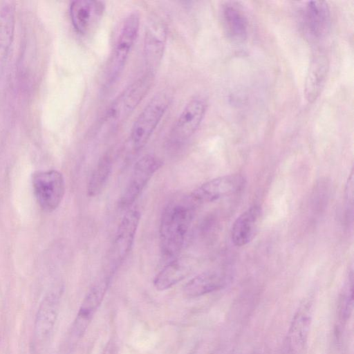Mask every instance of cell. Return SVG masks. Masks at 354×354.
<instances>
[{"instance_id": "19", "label": "cell", "mask_w": 354, "mask_h": 354, "mask_svg": "<svg viewBox=\"0 0 354 354\" xmlns=\"http://www.w3.org/2000/svg\"><path fill=\"white\" fill-rule=\"evenodd\" d=\"M58 297L50 293L41 302L35 319L34 336L37 343L45 341L51 333L58 313Z\"/></svg>"}, {"instance_id": "20", "label": "cell", "mask_w": 354, "mask_h": 354, "mask_svg": "<svg viewBox=\"0 0 354 354\" xmlns=\"http://www.w3.org/2000/svg\"><path fill=\"white\" fill-rule=\"evenodd\" d=\"M226 275L218 270H209L192 278L183 287V293L187 297H197L224 287Z\"/></svg>"}, {"instance_id": "9", "label": "cell", "mask_w": 354, "mask_h": 354, "mask_svg": "<svg viewBox=\"0 0 354 354\" xmlns=\"http://www.w3.org/2000/svg\"><path fill=\"white\" fill-rule=\"evenodd\" d=\"M244 185L243 176L225 175L204 183L194 189L189 197L196 204L213 202L237 193Z\"/></svg>"}, {"instance_id": "16", "label": "cell", "mask_w": 354, "mask_h": 354, "mask_svg": "<svg viewBox=\"0 0 354 354\" xmlns=\"http://www.w3.org/2000/svg\"><path fill=\"white\" fill-rule=\"evenodd\" d=\"M16 24V4L4 1L0 5V80L14 40Z\"/></svg>"}, {"instance_id": "6", "label": "cell", "mask_w": 354, "mask_h": 354, "mask_svg": "<svg viewBox=\"0 0 354 354\" xmlns=\"http://www.w3.org/2000/svg\"><path fill=\"white\" fill-rule=\"evenodd\" d=\"M140 220V214L135 209H129L122 218L110 252L109 272L113 274L129 254Z\"/></svg>"}, {"instance_id": "12", "label": "cell", "mask_w": 354, "mask_h": 354, "mask_svg": "<svg viewBox=\"0 0 354 354\" xmlns=\"http://www.w3.org/2000/svg\"><path fill=\"white\" fill-rule=\"evenodd\" d=\"M105 10L103 1L95 0H77L71 2L69 14L75 31L86 35L101 19Z\"/></svg>"}, {"instance_id": "10", "label": "cell", "mask_w": 354, "mask_h": 354, "mask_svg": "<svg viewBox=\"0 0 354 354\" xmlns=\"http://www.w3.org/2000/svg\"><path fill=\"white\" fill-rule=\"evenodd\" d=\"M207 108L206 100L197 96L190 100L180 112L170 134L171 140L180 143L189 139L198 129Z\"/></svg>"}, {"instance_id": "2", "label": "cell", "mask_w": 354, "mask_h": 354, "mask_svg": "<svg viewBox=\"0 0 354 354\" xmlns=\"http://www.w3.org/2000/svg\"><path fill=\"white\" fill-rule=\"evenodd\" d=\"M140 17L136 12L126 16L117 30L104 75V86L114 84L122 74L137 39Z\"/></svg>"}, {"instance_id": "7", "label": "cell", "mask_w": 354, "mask_h": 354, "mask_svg": "<svg viewBox=\"0 0 354 354\" xmlns=\"http://www.w3.org/2000/svg\"><path fill=\"white\" fill-rule=\"evenodd\" d=\"M162 165L161 160L153 155H145L140 158L136 162L120 197V206L122 208L131 206Z\"/></svg>"}, {"instance_id": "13", "label": "cell", "mask_w": 354, "mask_h": 354, "mask_svg": "<svg viewBox=\"0 0 354 354\" xmlns=\"http://www.w3.org/2000/svg\"><path fill=\"white\" fill-rule=\"evenodd\" d=\"M311 302L304 301L298 307L290 324L286 345L290 354H300L306 344L313 318Z\"/></svg>"}, {"instance_id": "1", "label": "cell", "mask_w": 354, "mask_h": 354, "mask_svg": "<svg viewBox=\"0 0 354 354\" xmlns=\"http://www.w3.org/2000/svg\"><path fill=\"white\" fill-rule=\"evenodd\" d=\"M195 205L189 197L174 200L165 208L159 229L160 250L165 259L169 261L176 259L182 250Z\"/></svg>"}, {"instance_id": "4", "label": "cell", "mask_w": 354, "mask_h": 354, "mask_svg": "<svg viewBox=\"0 0 354 354\" xmlns=\"http://www.w3.org/2000/svg\"><path fill=\"white\" fill-rule=\"evenodd\" d=\"M171 98L166 92L153 96L135 120L131 131V140L136 151L142 149L150 139L165 112Z\"/></svg>"}, {"instance_id": "25", "label": "cell", "mask_w": 354, "mask_h": 354, "mask_svg": "<svg viewBox=\"0 0 354 354\" xmlns=\"http://www.w3.org/2000/svg\"><path fill=\"white\" fill-rule=\"evenodd\" d=\"M118 350V347L117 342L115 339H111L106 344L102 354H117Z\"/></svg>"}, {"instance_id": "22", "label": "cell", "mask_w": 354, "mask_h": 354, "mask_svg": "<svg viewBox=\"0 0 354 354\" xmlns=\"http://www.w3.org/2000/svg\"><path fill=\"white\" fill-rule=\"evenodd\" d=\"M111 168L112 162L109 156H104L99 161L88 180L87 192L89 196H95L102 192L109 177Z\"/></svg>"}, {"instance_id": "21", "label": "cell", "mask_w": 354, "mask_h": 354, "mask_svg": "<svg viewBox=\"0 0 354 354\" xmlns=\"http://www.w3.org/2000/svg\"><path fill=\"white\" fill-rule=\"evenodd\" d=\"M189 272L185 259L176 258L170 261L155 277L153 286L159 291L171 288L182 281Z\"/></svg>"}, {"instance_id": "15", "label": "cell", "mask_w": 354, "mask_h": 354, "mask_svg": "<svg viewBox=\"0 0 354 354\" xmlns=\"http://www.w3.org/2000/svg\"><path fill=\"white\" fill-rule=\"evenodd\" d=\"M262 220V209L253 205L243 212L234 221L231 231V239L236 246L250 243L257 234Z\"/></svg>"}, {"instance_id": "3", "label": "cell", "mask_w": 354, "mask_h": 354, "mask_svg": "<svg viewBox=\"0 0 354 354\" xmlns=\"http://www.w3.org/2000/svg\"><path fill=\"white\" fill-rule=\"evenodd\" d=\"M154 77V73L146 71L127 86L109 106L106 122L113 128L125 122L150 90Z\"/></svg>"}, {"instance_id": "24", "label": "cell", "mask_w": 354, "mask_h": 354, "mask_svg": "<svg viewBox=\"0 0 354 354\" xmlns=\"http://www.w3.org/2000/svg\"><path fill=\"white\" fill-rule=\"evenodd\" d=\"M353 172L351 171L346 184V198L347 203V208H351V210L353 209Z\"/></svg>"}, {"instance_id": "14", "label": "cell", "mask_w": 354, "mask_h": 354, "mask_svg": "<svg viewBox=\"0 0 354 354\" xmlns=\"http://www.w3.org/2000/svg\"><path fill=\"white\" fill-rule=\"evenodd\" d=\"M221 17L227 37L232 41L241 43L248 35L249 23L243 8L236 2H225L221 6Z\"/></svg>"}, {"instance_id": "18", "label": "cell", "mask_w": 354, "mask_h": 354, "mask_svg": "<svg viewBox=\"0 0 354 354\" xmlns=\"http://www.w3.org/2000/svg\"><path fill=\"white\" fill-rule=\"evenodd\" d=\"M166 40L165 27L160 23L150 25L145 33L144 53L147 71L155 73L164 53Z\"/></svg>"}, {"instance_id": "23", "label": "cell", "mask_w": 354, "mask_h": 354, "mask_svg": "<svg viewBox=\"0 0 354 354\" xmlns=\"http://www.w3.org/2000/svg\"><path fill=\"white\" fill-rule=\"evenodd\" d=\"M353 308V275L348 277L341 293L338 305V318L343 324L349 319Z\"/></svg>"}, {"instance_id": "5", "label": "cell", "mask_w": 354, "mask_h": 354, "mask_svg": "<svg viewBox=\"0 0 354 354\" xmlns=\"http://www.w3.org/2000/svg\"><path fill=\"white\" fill-rule=\"evenodd\" d=\"M32 187L41 208L53 212L61 203L65 193L63 175L57 170L37 171L32 176Z\"/></svg>"}, {"instance_id": "17", "label": "cell", "mask_w": 354, "mask_h": 354, "mask_svg": "<svg viewBox=\"0 0 354 354\" xmlns=\"http://www.w3.org/2000/svg\"><path fill=\"white\" fill-rule=\"evenodd\" d=\"M329 62L327 56L317 52L313 57L305 82L304 93L307 101L313 103L320 95L325 85Z\"/></svg>"}, {"instance_id": "11", "label": "cell", "mask_w": 354, "mask_h": 354, "mask_svg": "<svg viewBox=\"0 0 354 354\" xmlns=\"http://www.w3.org/2000/svg\"><path fill=\"white\" fill-rule=\"evenodd\" d=\"M112 274L107 273L95 282L86 292L75 319L73 332L77 337L85 332L95 312L101 305L109 288Z\"/></svg>"}, {"instance_id": "8", "label": "cell", "mask_w": 354, "mask_h": 354, "mask_svg": "<svg viewBox=\"0 0 354 354\" xmlns=\"http://www.w3.org/2000/svg\"><path fill=\"white\" fill-rule=\"evenodd\" d=\"M301 26L304 37L310 42H317L328 32L330 12L327 2L308 1L301 12Z\"/></svg>"}]
</instances>
